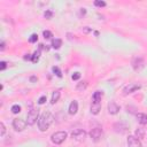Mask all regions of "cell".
<instances>
[{
  "label": "cell",
  "mask_w": 147,
  "mask_h": 147,
  "mask_svg": "<svg viewBox=\"0 0 147 147\" xmlns=\"http://www.w3.org/2000/svg\"><path fill=\"white\" fill-rule=\"evenodd\" d=\"M53 115L49 111H44L39 118H38V127L41 132H45L48 130V127L51 126L52 122H53Z\"/></svg>",
  "instance_id": "obj_1"
},
{
  "label": "cell",
  "mask_w": 147,
  "mask_h": 147,
  "mask_svg": "<svg viewBox=\"0 0 147 147\" xmlns=\"http://www.w3.org/2000/svg\"><path fill=\"white\" fill-rule=\"evenodd\" d=\"M65 139H67V132H64V131H57V132L53 133L51 137L52 142L55 145H61Z\"/></svg>",
  "instance_id": "obj_2"
},
{
  "label": "cell",
  "mask_w": 147,
  "mask_h": 147,
  "mask_svg": "<svg viewBox=\"0 0 147 147\" xmlns=\"http://www.w3.org/2000/svg\"><path fill=\"white\" fill-rule=\"evenodd\" d=\"M141 88V85L138 84V83H129L124 88H123V94L124 95H129L131 93H134L137 92L138 90Z\"/></svg>",
  "instance_id": "obj_3"
},
{
  "label": "cell",
  "mask_w": 147,
  "mask_h": 147,
  "mask_svg": "<svg viewBox=\"0 0 147 147\" xmlns=\"http://www.w3.org/2000/svg\"><path fill=\"white\" fill-rule=\"evenodd\" d=\"M38 118H39L38 110L34 109V108L30 109L29 113H28V116H26V123H28V125H33L38 121Z\"/></svg>",
  "instance_id": "obj_4"
},
{
  "label": "cell",
  "mask_w": 147,
  "mask_h": 147,
  "mask_svg": "<svg viewBox=\"0 0 147 147\" xmlns=\"http://www.w3.org/2000/svg\"><path fill=\"white\" fill-rule=\"evenodd\" d=\"M102 136H103V131L101 127L96 126V127H93L91 131H90V137L93 141H100L102 139Z\"/></svg>",
  "instance_id": "obj_5"
},
{
  "label": "cell",
  "mask_w": 147,
  "mask_h": 147,
  "mask_svg": "<svg viewBox=\"0 0 147 147\" xmlns=\"http://www.w3.org/2000/svg\"><path fill=\"white\" fill-rule=\"evenodd\" d=\"M132 68L136 70V71H140L144 67H145V60L141 57V56H136L132 59Z\"/></svg>",
  "instance_id": "obj_6"
},
{
  "label": "cell",
  "mask_w": 147,
  "mask_h": 147,
  "mask_svg": "<svg viewBox=\"0 0 147 147\" xmlns=\"http://www.w3.org/2000/svg\"><path fill=\"white\" fill-rule=\"evenodd\" d=\"M26 125H28L26 121H24V119H22V118H15V119L13 121V127H14V130L17 131V132H22V131L26 127Z\"/></svg>",
  "instance_id": "obj_7"
},
{
  "label": "cell",
  "mask_w": 147,
  "mask_h": 147,
  "mask_svg": "<svg viewBox=\"0 0 147 147\" xmlns=\"http://www.w3.org/2000/svg\"><path fill=\"white\" fill-rule=\"evenodd\" d=\"M71 138L76 141H84L86 138V132L82 129H75L71 132Z\"/></svg>",
  "instance_id": "obj_8"
},
{
  "label": "cell",
  "mask_w": 147,
  "mask_h": 147,
  "mask_svg": "<svg viewBox=\"0 0 147 147\" xmlns=\"http://www.w3.org/2000/svg\"><path fill=\"white\" fill-rule=\"evenodd\" d=\"M126 142H127V147H142L140 139L137 138L136 136H129Z\"/></svg>",
  "instance_id": "obj_9"
},
{
  "label": "cell",
  "mask_w": 147,
  "mask_h": 147,
  "mask_svg": "<svg viewBox=\"0 0 147 147\" xmlns=\"http://www.w3.org/2000/svg\"><path fill=\"white\" fill-rule=\"evenodd\" d=\"M107 109H108V113H109L110 115H116V114H118V111H119V106H118L115 101H110V102L108 103V106H107Z\"/></svg>",
  "instance_id": "obj_10"
},
{
  "label": "cell",
  "mask_w": 147,
  "mask_h": 147,
  "mask_svg": "<svg viewBox=\"0 0 147 147\" xmlns=\"http://www.w3.org/2000/svg\"><path fill=\"white\" fill-rule=\"evenodd\" d=\"M90 110H91V114L93 115H98L101 110V102H98V101H92L91 103V107H90Z\"/></svg>",
  "instance_id": "obj_11"
},
{
  "label": "cell",
  "mask_w": 147,
  "mask_h": 147,
  "mask_svg": "<svg viewBox=\"0 0 147 147\" xmlns=\"http://www.w3.org/2000/svg\"><path fill=\"white\" fill-rule=\"evenodd\" d=\"M77 111H78V102H77L76 100H74V101H71L70 105H69L68 113H69L70 115H75V114H77Z\"/></svg>",
  "instance_id": "obj_12"
},
{
  "label": "cell",
  "mask_w": 147,
  "mask_h": 147,
  "mask_svg": "<svg viewBox=\"0 0 147 147\" xmlns=\"http://www.w3.org/2000/svg\"><path fill=\"white\" fill-rule=\"evenodd\" d=\"M136 117H137V121H138L141 125H146V124H147V115H146L145 113H137Z\"/></svg>",
  "instance_id": "obj_13"
},
{
  "label": "cell",
  "mask_w": 147,
  "mask_h": 147,
  "mask_svg": "<svg viewBox=\"0 0 147 147\" xmlns=\"http://www.w3.org/2000/svg\"><path fill=\"white\" fill-rule=\"evenodd\" d=\"M60 96H61V92H60V91H54V92H53V94H52L51 103H52V105L56 103V102L60 100Z\"/></svg>",
  "instance_id": "obj_14"
},
{
  "label": "cell",
  "mask_w": 147,
  "mask_h": 147,
  "mask_svg": "<svg viewBox=\"0 0 147 147\" xmlns=\"http://www.w3.org/2000/svg\"><path fill=\"white\" fill-rule=\"evenodd\" d=\"M102 95H103V92H102V91H95V92L93 93V95H92V100H93V101L101 102Z\"/></svg>",
  "instance_id": "obj_15"
},
{
  "label": "cell",
  "mask_w": 147,
  "mask_h": 147,
  "mask_svg": "<svg viewBox=\"0 0 147 147\" xmlns=\"http://www.w3.org/2000/svg\"><path fill=\"white\" fill-rule=\"evenodd\" d=\"M51 46H52V48H54V49H59V48L62 46V40L59 39V38H55V39L52 40Z\"/></svg>",
  "instance_id": "obj_16"
},
{
  "label": "cell",
  "mask_w": 147,
  "mask_h": 147,
  "mask_svg": "<svg viewBox=\"0 0 147 147\" xmlns=\"http://www.w3.org/2000/svg\"><path fill=\"white\" fill-rule=\"evenodd\" d=\"M86 87H87V82H80V83H78L77 84V86H76V90L77 91H84V90H86Z\"/></svg>",
  "instance_id": "obj_17"
},
{
  "label": "cell",
  "mask_w": 147,
  "mask_h": 147,
  "mask_svg": "<svg viewBox=\"0 0 147 147\" xmlns=\"http://www.w3.org/2000/svg\"><path fill=\"white\" fill-rule=\"evenodd\" d=\"M10 110H11L13 114H18V113L21 111V107H20L18 105H13L11 108H10Z\"/></svg>",
  "instance_id": "obj_18"
},
{
  "label": "cell",
  "mask_w": 147,
  "mask_h": 147,
  "mask_svg": "<svg viewBox=\"0 0 147 147\" xmlns=\"http://www.w3.org/2000/svg\"><path fill=\"white\" fill-rule=\"evenodd\" d=\"M39 54H40V52L38 51V52H34V54L31 56V61H32L33 63L38 62V60H39Z\"/></svg>",
  "instance_id": "obj_19"
},
{
  "label": "cell",
  "mask_w": 147,
  "mask_h": 147,
  "mask_svg": "<svg viewBox=\"0 0 147 147\" xmlns=\"http://www.w3.org/2000/svg\"><path fill=\"white\" fill-rule=\"evenodd\" d=\"M106 5H107V3H106L105 1H102V0H95V1H94V6L100 7V8H101V7H106Z\"/></svg>",
  "instance_id": "obj_20"
},
{
  "label": "cell",
  "mask_w": 147,
  "mask_h": 147,
  "mask_svg": "<svg viewBox=\"0 0 147 147\" xmlns=\"http://www.w3.org/2000/svg\"><path fill=\"white\" fill-rule=\"evenodd\" d=\"M42 36H44L45 39H51V38L53 37V33H52L51 31H48V30H45V31L42 32Z\"/></svg>",
  "instance_id": "obj_21"
},
{
  "label": "cell",
  "mask_w": 147,
  "mask_h": 147,
  "mask_svg": "<svg viewBox=\"0 0 147 147\" xmlns=\"http://www.w3.org/2000/svg\"><path fill=\"white\" fill-rule=\"evenodd\" d=\"M53 72H54V75H56L57 77H62V72H61V70H60V68L59 67H53Z\"/></svg>",
  "instance_id": "obj_22"
},
{
  "label": "cell",
  "mask_w": 147,
  "mask_h": 147,
  "mask_svg": "<svg viewBox=\"0 0 147 147\" xmlns=\"http://www.w3.org/2000/svg\"><path fill=\"white\" fill-rule=\"evenodd\" d=\"M44 16H45L47 20H51V18L53 17V11H52V10H49V9H47V10L44 13Z\"/></svg>",
  "instance_id": "obj_23"
},
{
  "label": "cell",
  "mask_w": 147,
  "mask_h": 147,
  "mask_svg": "<svg viewBox=\"0 0 147 147\" xmlns=\"http://www.w3.org/2000/svg\"><path fill=\"white\" fill-rule=\"evenodd\" d=\"M37 40H38V34H36V33H32V34L30 36V38H29V41L32 42V44L36 42Z\"/></svg>",
  "instance_id": "obj_24"
},
{
  "label": "cell",
  "mask_w": 147,
  "mask_h": 147,
  "mask_svg": "<svg viewBox=\"0 0 147 147\" xmlns=\"http://www.w3.org/2000/svg\"><path fill=\"white\" fill-rule=\"evenodd\" d=\"M144 133H145V131H144V129H138V130L136 131V134H137V138H142V137H144Z\"/></svg>",
  "instance_id": "obj_25"
},
{
  "label": "cell",
  "mask_w": 147,
  "mask_h": 147,
  "mask_svg": "<svg viewBox=\"0 0 147 147\" xmlns=\"http://www.w3.org/2000/svg\"><path fill=\"white\" fill-rule=\"evenodd\" d=\"M0 130H1V132H0V137H3L5 133H6V127H5V124H3L2 122L0 123Z\"/></svg>",
  "instance_id": "obj_26"
},
{
  "label": "cell",
  "mask_w": 147,
  "mask_h": 147,
  "mask_svg": "<svg viewBox=\"0 0 147 147\" xmlns=\"http://www.w3.org/2000/svg\"><path fill=\"white\" fill-rule=\"evenodd\" d=\"M71 78H72V80H78V79L80 78V74H79V72H75V74L71 76Z\"/></svg>",
  "instance_id": "obj_27"
},
{
  "label": "cell",
  "mask_w": 147,
  "mask_h": 147,
  "mask_svg": "<svg viewBox=\"0 0 147 147\" xmlns=\"http://www.w3.org/2000/svg\"><path fill=\"white\" fill-rule=\"evenodd\" d=\"M46 100H47V99H46V96H45V95H42V96H40V98H39L38 103H39V105H44V103L46 102Z\"/></svg>",
  "instance_id": "obj_28"
},
{
  "label": "cell",
  "mask_w": 147,
  "mask_h": 147,
  "mask_svg": "<svg viewBox=\"0 0 147 147\" xmlns=\"http://www.w3.org/2000/svg\"><path fill=\"white\" fill-rule=\"evenodd\" d=\"M0 64H1V65H0V70H5V69L7 68V63H6L5 61H1Z\"/></svg>",
  "instance_id": "obj_29"
},
{
  "label": "cell",
  "mask_w": 147,
  "mask_h": 147,
  "mask_svg": "<svg viewBox=\"0 0 147 147\" xmlns=\"http://www.w3.org/2000/svg\"><path fill=\"white\" fill-rule=\"evenodd\" d=\"M83 30H84V32H86V33H87V32H90V31H91V29H90V28H88V26H85V28H84V29H83Z\"/></svg>",
  "instance_id": "obj_30"
},
{
  "label": "cell",
  "mask_w": 147,
  "mask_h": 147,
  "mask_svg": "<svg viewBox=\"0 0 147 147\" xmlns=\"http://www.w3.org/2000/svg\"><path fill=\"white\" fill-rule=\"evenodd\" d=\"M0 49L3 51L5 49V41H1V45H0Z\"/></svg>",
  "instance_id": "obj_31"
},
{
  "label": "cell",
  "mask_w": 147,
  "mask_h": 147,
  "mask_svg": "<svg viewBox=\"0 0 147 147\" xmlns=\"http://www.w3.org/2000/svg\"><path fill=\"white\" fill-rule=\"evenodd\" d=\"M30 79H31V80H32V82H33V80H36V79H37V77H34V76H32V77H31V78H30Z\"/></svg>",
  "instance_id": "obj_32"
}]
</instances>
